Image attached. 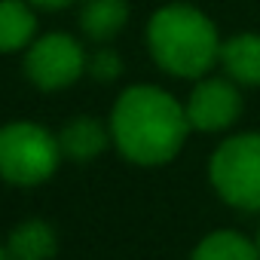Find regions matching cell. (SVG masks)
Listing matches in <instances>:
<instances>
[{"instance_id": "cell-1", "label": "cell", "mask_w": 260, "mask_h": 260, "mask_svg": "<svg viewBox=\"0 0 260 260\" xmlns=\"http://www.w3.org/2000/svg\"><path fill=\"white\" fill-rule=\"evenodd\" d=\"M190 119L166 89L132 86L125 89L110 113V135L116 150L138 166H162L175 159L187 141Z\"/></svg>"}, {"instance_id": "cell-2", "label": "cell", "mask_w": 260, "mask_h": 260, "mask_svg": "<svg viewBox=\"0 0 260 260\" xmlns=\"http://www.w3.org/2000/svg\"><path fill=\"white\" fill-rule=\"evenodd\" d=\"M147 46L153 61L172 77H202L220 61V37L214 22L190 7V4H169L153 13L147 22Z\"/></svg>"}, {"instance_id": "cell-3", "label": "cell", "mask_w": 260, "mask_h": 260, "mask_svg": "<svg viewBox=\"0 0 260 260\" xmlns=\"http://www.w3.org/2000/svg\"><path fill=\"white\" fill-rule=\"evenodd\" d=\"M61 144L52 132H46L37 122H10L0 128V178L34 187L52 178L61 159Z\"/></svg>"}, {"instance_id": "cell-4", "label": "cell", "mask_w": 260, "mask_h": 260, "mask_svg": "<svg viewBox=\"0 0 260 260\" xmlns=\"http://www.w3.org/2000/svg\"><path fill=\"white\" fill-rule=\"evenodd\" d=\"M208 178L226 205L260 211V132L226 138L208 162Z\"/></svg>"}, {"instance_id": "cell-5", "label": "cell", "mask_w": 260, "mask_h": 260, "mask_svg": "<svg viewBox=\"0 0 260 260\" xmlns=\"http://www.w3.org/2000/svg\"><path fill=\"white\" fill-rule=\"evenodd\" d=\"M86 64H89V58H86L83 46L71 34H61V31L34 37V43L28 46V55H25L28 80L43 92L74 86L86 74Z\"/></svg>"}, {"instance_id": "cell-6", "label": "cell", "mask_w": 260, "mask_h": 260, "mask_svg": "<svg viewBox=\"0 0 260 260\" xmlns=\"http://www.w3.org/2000/svg\"><path fill=\"white\" fill-rule=\"evenodd\" d=\"M242 116V95L233 80H202L187 101L190 128L223 132Z\"/></svg>"}, {"instance_id": "cell-7", "label": "cell", "mask_w": 260, "mask_h": 260, "mask_svg": "<svg viewBox=\"0 0 260 260\" xmlns=\"http://www.w3.org/2000/svg\"><path fill=\"white\" fill-rule=\"evenodd\" d=\"M220 64L233 83L260 86V34H236L220 43Z\"/></svg>"}, {"instance_id": "cell-8", "label": "cell", "mask_w": 260, "mask_h": 260, "mask_svg": "<svg viewBox=\"0 0 260 260\" xmlns=\"http://www.w3.org/2000/svg\"><path fill=\"white\" fill-rule=\"evenodd\" d=\"M128 22V0H83L80 7V31L95 40H113Z\"/></svg>"}, {"instance_id": "cell-9", "label": "cell", "mask_w": 260, "mask_h": 260, "mask_svg": "<svg viewBox=\"0 0 260 260\" xmlns=\"http://www.w3.org/2000/svg\"><path fill=\"white\" fill-rule=\"evenodd\" d=\"M37 7L25 0H0V52H16L37 37Z\"/></svg>"}, {"instance_id": "cell-10", "label": "cell", "mask_w": 260, "mask_h": 260, "mask_svg": "<svg viewBox=\"0 0 260 260\" xmlns=\"http://www.w3.org/2000/svg\"><path fill=\"white\" fill-rule=\"evenodd\" d=\"M110 138H113V135L107 132L98 119H92V116H77V119H71V122L61 128L58 144H61V153H64L68 159L86 162V159H95V156L107 147Z\"/></svg>"}, {"instance_id": "cell-11", "label": "cell", "mask_w": 260, "mask_h": 260, "mask_svg": "<svg viewBox=\"0 0 260 260\" xmlns=\"http://www.w3.org/2000/svg\"><path fill=\"white\" fill-rule=\"evenodd\" d=\"M10 260H49L58 251L55 230L46 220H25L10 233Z\"/></svg>"}, {"instance_id": "cell-12", "label": "cell", "mask_w": 260, "mask_h": 260, "mask_svg": "<svg viewBox=\"0 0 260 260\" xmlns=\"http://www.w3.org/2000/svg\"><path fill=\"white\" fill-rule=\"evenodd\" d=\"M190 260H260V254H257V245L248 242L245 236L233 230H220V233L205 236L196 245Z\"/></svg>"}, {"instance_id": "cell-13", "label": "cell", "mask_w": 260, "mask_h": 260, "mask_svg": "<svg viewBox=\"0 0 260 260\" xmlns=\"http://www.w3.org/2000/svg\"><path fill=\"white\" fill-rule=\"evenodd\" d=\"M86 71H89L95 80H101V83H110V80H116V77L122 74V61H119V55H116L113 49H98V52L89 58Z\"/></svg>"}, {"instance_id": "cell-14", "label": "cell", "mask_w": 260, "mask_h": 260, "mask_svg": "<svg viewBox=\"0 0 260 260\" xmlns=\"http://www.w3.org/2000/svg\"><path fill=\"white\" fill-rule=\"evenodd\" d=\"M31 4H34L37 10H64V7L74 4V0H31Z\"/></svg>"}, {"instance_id": "cell-15", "label": "cell", "mask_w": 260, "mask_h": 260, "mask_svg": "<svg viewBox=\"0 0 260 260\" xmlns=\"http://www.w3.org/2000/svg\"><path fill=\"white\" fill-rule=\"evenodd\" d=\"M0 260H10V251H7L4 245H0Z\"/></svg>"}, {"instance_id": "cell-16", "label": "cell", "mask_w": 260, "mask_h": 260, "mask_svg": "<svg viewBox=\"0 0 260 260\" xmlns=\"http://www.w3.org/2000/svg\"><path fill=\"white\" fill-rule=\"evenodd\" d=\"M254 245H257V254H260V230H257V239H254Z\"/></svg>"}]
</instances>
